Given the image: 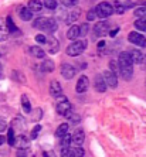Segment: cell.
Instances as JSON below:
<instances>
[{
	"mask_svg": "<svg viewBox=\"0 0 146 157\" xmlns=\"http://www.w3.org/2000/svg\"><path fill=\"white\" fill-rule=\"evenodd\" d=\"M30 52H31V55H33V57H36V58H44V57H45L44 50H43V48H40L38 45H34V47L30 48Z\"/></svg>",
	"mask_w": 146,
	"mask_h": 157,
	"instance_id": "19",
	"label": "cell"
},
{
	"mask_svg": "<svg viewBox=\"0 0 146 157\" xmlns=\"http://www.w3.org/2000/svg\"><path fill=\"white\" fill-rule=\"evenodd\" d=\"M129 55H131V58H132V62H136V64H140L143 59V54L139 51V50H136V48L131 50V51H129Z\"/></svg>",
	"mask_w": 146,
	"mask_h": 157,
	"instance_id": "18",
	"label": "cell"
},
{
	"mask_svg": "<svg viewBox=\"0 0 146 157\" xmlns=\"http://www.w3.org/2000/svg\"><path fill=\"white\" fill-rule=\"evenodd\" d=\"M73 153H74V157H84V149L81 146H74L73 147Z\"/></svg>",
	"mask_w": 146,
	"mask_h": 157,
	"instance_id": "32",
	"label": "cell"
},
{
	"mask_svg": "<svg viewBox=\"0 0 146 157\" xmlns=\"http://www.w3.org/2000/svg\"><path fill=\"white\" fill-rule=\"evenodd\" d=\"M60 2L62 3V6H67V7H73L77 3V0H60Z\"/></svg>",
	"mask_w": 146,
	"mask_h": 157,
	"instance_id": "38",
	"label": "cell"
},
{
	"mask_svg": "<svg viewBox=\"0 0 146 157\" xmlns=\"http://www.w3.org/2000/svg\"><path fill=\"white\" fill-rule=\"evenodd\" d=\"M80 16H81V10L80 9H73L71 11H68L67 13V24H71V23H74V21H77L78 18H80Z\"/></svg>",
	"mask_w": 146,
	"mask_h": 157,
	"instance_id": "16",
	"label": "cell"
},
{
	"mask_svg": "<svg viewBox=\"0 0 146 157\" xmlns=\"http://www.w3.org/2000/svg\"><path fill=\"white\" fill-rule=\"evenodd\" d=\"M129 43H132L133 45H139V47H146V37L143 34L138 33V31H132L128 34Z\"/></svg>",
	"mask_w": 146,
	"mask_h": 157,
	"instance_id": "4",
	"label": "cell"
},
{
	"mask_svg": "<svg viewBox=\"0 0 146 157\" xmlns=\"http://www.w3.org/2000/svg\"><path fill=\"white\" fill-rule=\"evenodd\" d=\"M118 64H119V68H132L133 62H132V58H131V55H129V52H120Z\"/></svg>",
	"mask_w": 146,
	"mask_h": 157,
	"instance_id": "8",
	"label": "cell"
},
{
	"mask_svg": "<svg viewBox=\"0 0 146 157\" xmlns=\"http://www.w3.org/2000/svg\"><path fill=\"white\" fill-rule=\"evenodd\" d=\"M75 91H77L78 94H84V92L88 91V77H85V75H81L80 79L77 81Z\"/></svg>",
	"mask_w": 146,
	"mask_h": 157,
	"instance_id": "12",
	"label": "cell"
},
{
	"mask_svg": "<svg viewBox=\"0 0 146 157\" xmlns=\"http://www.w3.org/2000/svg\"><path fill=\"white\" fill-rule=\"evenodd\" d=\"M17 157H27L26 150H24V149H18L17 150Z\"/></svg>",
	"mask_w": 146,
	"mask_h": 157,
	"instance_id": "42",
	"label": "cell"
},
{
	"mask_svg": "<svg viewBox=\"0 0 146 157\" xmlns=\"http://www.w3.org/2000/svg\"><path fill=\"white\" fill-rule=\"evenodd\" d=\"M81 37V31H80V26H73L71 29L68 30V33H67V38L71 41H75L78 40Z\"/></svg>",
	"mask_w": 146,
	"mask_h": 157,
	"instance_id": "14",
	"label": "cell"
},
{
	"mask_svg": "<svg viewBox=\"0 0 146 157\" xmlns=\"http://www.w3.org/2000/svg\"><path fill=\"white\" fill-rule=\"evenodd\" d=\"M0 75H2V65H0Z\"/></svg>",
	"mask_w": 146,
	"mask_h": 157,
	"instance_id": "47",
	"label": "cell"
},
{
	"mask_svg": "<svg viewBox=\"0 0 146 157\" xmlns=\"http://www.w3.org/2000/svg\"><path fill=\"white\" fill-rule=\"evenodd\" d=\"M88 30H89V26H88V23H84V24H81V26H80L81 36H87V34H88Z\"/></svg>",
	"mask_w": 146,
	"mask_h": 157,
	"instance_id": "37",
	"label": "cell"
},
{
	"mask_svg": "<svg viewBox=\"0 0 146 157\" xmlns=\"http://www.w3.org/2000/svg\"><path fill=\"white\" fill-rule=\"evenodd\" d=\"M119 75L125 81H129L133 75V68H119Z\"/></svg>",
	"mask_w": 146,
	"mask_h": 157,
	"instance_id": "22",
	"label": "cell"
},
{
	"mask_svg": "<svg viewBox=\"0 0 146 157\" xmlns=\"http://www.w3.org/2000/svg\"><path fill=\"white\" fill-rule=\"evenodd\" d=\"M55 109H57L58 115H61V116H65L69 110L73 109V106H71V103L68 102V99H67V98H61L58 102H57Z\"/></svg>",
	"mask_w": 146,
	"mask_h": 157,
	"instance_id": "5",
	"label": "cell"
},
{
	"mask_svg": "<svg viewBox=\"0 0 146 157\" xmlns=\"http://www.w3.org/2000/svg\"><path fill=\"white\" fill-rule=\"evenodd\" d=\"M135 26H136L138 30L146 33V18H138V20L135 21Z\"/></svg>",
	"mask_w": 146,
	"mask_h": 157,
	"instance_id": "27",
	"label": "cell"
},
{
	"mask_svg": "<svg viewBox=\"0 0 146 157\" xmlns=\"http://www.w3.org/2000/svg\"><path fill=\"white\" fill-rule=\"evenodd\" d=\"M102 77H104V81H105L106 86H109V88L118 86V77H116V74H113L112 71H105V72L102 74Z\"/></svg>",
	"mask_w": 146,
	"mask_h": 157,
	"instance_id": "7",
	"label": "cell"
},
{
	"mask_svg": "<svg viewBox=\"0 0 146 157\" xmlns=\"http://www.w3.org/2000/svg\"><path fill=\"white\" fill-rule=\"evenodd\" d=\"M109 71H112L113 74H119V64L116 61H111L109 62Z\"/></svg>",
	"mask_w": 146,
	"mask_h": 157,
	"instance_id": "35",
	"label": "cell"
},
{
	"mask_svg": "<svg viewBox=\"0 0 146 157\" xmlns=\"http://www.w3.org/2000/svg\"><path fill=\"white\" fill-rule=\"evenodd\" d=\"M43 156L44 157H55V154H54V151H44Z\"/></svg>",
	"mask_w": 146,
	"mask_h": 157,
	"instance_id": "43",
	"label": "cell"
},
{
	"mask_svg": "<svg viewBox=\"0 0 146 157\" xmlns=\"http://www.w3.org/2000/svg\"><path fill=\"white\" fill-rule=\"evenodd\" d=\"M9 37V30L6 27V23L0 20V41H4Z\"/></svg>",
	"mask_w": 146,
	"mask_h": 157,
	"instance_id": "24",
	"label": "cell"
},
{
	"mask_svg": "<svg viewBox=\"0 0 146 157\" xmlns=\"http://www.w3.org/2000/svg\"><path fill=\"white\" fill-rule=\"evenodd\" d=\"M18 16H20V18L22 20H24V21H30L31 18H33V11L30 10L29 7H20L18 9Z\"/></svg>",
	"mask_w": 146,
	"mask_h": 157,
	"instance_id": "15",
	"label": "cell"
},
{
	"mask_svg": "<svg viewBox=\"0 0 146 157\" xmlns=\"http://www.w3.org/2000/svg\"><path fill=\"white\" fill-rule=\"evenodd\" d=\"M60 71H61V75L65 79H73L74 75H75V68L73 65H69V64H62Z\"/></svg>",
	"mask_w": 146,
	"mask_h": 157,
	"instance_id": "10",
	"label": "cell"
},
{
	"mask_svg": "<svg viewBox=\"0 0 146 157\" xmlns=\"http://www.w3.org/2000/svg\"><path fill=\"white\" fill-rule=\"evenodd\" d=\"M41 71L43 72H53L54 71V62L51 59H44L41 64Z\"/></svg>",
	"mask_w": 146,
	"mask_h": 157,
	"instance_id": "21",
	"label": "cell"
},
{
	"mask_svg": "<svg viewBox=\"0 0 146 157\" xmlns=\"http://www.w3.org/2000/svg\"><path fill=\"white\" fill-rule=\"evenodd\" d=\"M87 48V41L84 40H75L67 47V54L69 57H77V55L82 54Z\"/></svg>",
	"mask_w": 146,
	"mask_h": 157,
	"instance_id": "2",
	"label": "cell"
},
{
	"mask_svg": "<svg viewBox=\"0 0 146 157\" xmlns=\"http://www.w3.org/2000/svg\"><path fill=\"white\" fill-rule=\"evenodd\" d=\"M36 41L38 44H45V41H47V37L44 36V34H38V36H36Z\"/></svg>",
	"mask_w": 146,
	"mask_h": 157,
	"instance_id": "39",
	"label": "cell"
},
{
	"mask_svg": "<svg viewBox=\"0 0 146 157\" xmlns=\"http://www.w3.org/2000/svg\"><path fill=\"white\" fill-rule=\"evenodd\" d=\"M95 13H97V17L106 18L113 13V6L109 3H106V2H102V3H99L98 6L95 7Z\"/></svg>",
	"mask_w": 146,
	"mask_h": 157,
	"instance_id": "3",
	"label": "cell"
},
{
	"mask_svg": "<svg viewBox=\"0 0 146 157\" xmlns=\"http://www.w3.org/2000/svg\"><path fill=\"white\" fill-rule=\"evenodd\" d=\"M43 6H45L50 10H55L57 9V0H43Z\"/></svg>",
	"mask_w": 146,
	"mask_h": 157,
	"instance_id": "30",
	"label": "cell"
},
{
	"mask_svg": "<svg viewBox=\"0 0 146 157\" xmlns=\"http://www.w3.org/2000/svg\"><path fill=\"white\" fill-rule=\"evenodd\" d=\"M109 29H111V24L108 21H99V23L95 24L94 31L98 37H104V36H106V34L109 33Z\"/></svg>",
	"mask_w": 146,
	"mask_h": 157,
	"instance_id": "6",
	"label": "cell"
},
{
	"mask_svg": "<svg viewBox=\"0 0 146 157\" xmlns=\"http://www.w3.org/2000/svg\"><path fill=\"white\" fill-rule=\"evenodd\" d=\"M68 128H69L68 123H61L58 128H57V130H55V136H57V137H62L64 135L68 133Z\"/></svg>",
	"mask_w": 146,
	"mask_h": 157,
	"instance_id": "23",
	"label": "cell"
},
{
	"mask_svg": "<svg viewBox=\"0 0 146 157\" xmlns=\"http://www.w3.org/2000/svg\"><path fill=\"white\" fill-rule=\"evenodd\" d=\"M60 139H61V143H60L61 147H69V144H71V135L67 133V135H64L62 137H60Z\"/></svg>",
	"mask_w": 146,
	"mask_h": 157,
	"instance_id": "28",
	"label": "cell"
},
{
	"mask_svg": "<svg viewBox=\"0 0 146 157\" xmlns=\"http://www.w3.org/2000/svg\"><path fill=\"white\" fill-rule=\"evenodd\" d=\"M7 129V122H6V119H3V117H0V132H3Z\"/></svg>",
	"mask_w": 146,
	"mask_h": 157,
	"instance_id": "41",
	"label": "cell"
},
{
	"mask_svg": "<svg viewBox=\"0 0 146 157\" xmlns=\"http://www.w3.org/2000/svg\"><path fill=\"white\" fill-rule=\"evenodd\" d=\"M143 65V68H146V55H143V59H142V62H140Z\"/></svg>",
	"mask_w": 146,
	"mask_h": 157,
	"instance_id": "45",
	"label": "cell"
},
{
	"mask_svg": "<svg viewBox=\"0 0 146 157\" xmlns=\"http://www.w3.org/2000/svg\"><path fill=\"white\" fill-rule=\"evenodd\" d=\"M29 9L33 11V13H37V11H40L41 9H43V3H41L40 0H30Z\"/></svg>",
	"mask_w": 146,
	"mask_h": 157,
	"instance_id": "20",
	"label": "cell"
},
{
	"mask_svg": "<svg viewBox=\"0 0 146 157\" xmlns=\"http://www.w3.org/2000/svg\"><path fill=\"white\" fill-rule=\"evenodd\" d=\"M125 10H126V7L124 6V3H119V2H116V3L113 4V11H116L118 14H124Z\"/></svg>",
	"mask_w": 146,
	"mask_h": 157,
	"instance_id": "31",
	"label": "cell"
},
{
	"mask_svg": "<svg viewBox=\"0 0 146 157\" xmlns=\"http://www.w3.org/2000/svg\"><path fill=\"white\" fill-rule=\"evenodd\" d=\"M7 142H9V144H10V146H14V144H16V136H14V129H13V128L9 129Z\"/></svg>",
	"mask_w": 146,
	"mask_h": 157,
	"instance_id": "29",
	"label": "cell"
},
{
	"mask_svg": "<svg viewBox=\"0 0 146 157\" xmlns=\"http://www.w3.org/2000/svg\"><path fill=\"white\" fill-rule=\"evenodd\" d=\"M50 94L54 98H61L62 96V88L58 81H51V84H50Z\"/></svg>",
	"mask_w": 146,
	"mask_h": 157,
	"instance_id": "11",
	"label": "cell"
},
{
	"mask_svg": "<svg viewBox=\"0 0 146 157\" xmlns=\"http://www.w3.org/2000/svg\"><path fill=\"white\" fill-rule=\"evenodd\" d=\"M22 106H23V109H24L26 113H30V112H31V103H30L29 98H27L26 95L22 96Z\"/></svg>",
	"mask_w": 146,
	"mask_h": 157,
	"instance_id": "26",
	"label": "cell"
},
{
	"mask_svg": "<svg viewBox=\"0 0 146 157\" xmlns=\"http://www.w3.org/2000/svg\"><path fill=\"white\" fill-rule=\"evenodd\" d=\"M85 140V135H84V130L82 129H77V130L73 133L71 136V143L74 146H81Z\"/></svg>",
	"mask_w": 146,
	"mask_h": 157,
	"instance_id": "9",
	"label": "cell"
},
{
	"mask_svg": "<svg viewBox=\"0 0 146 157\" xmlns=\"http://www.w3.org/2000/svg\"><path fill=\"white\" fill-rule=\"evenodd\" d=\"M61 157H74L73 149H69V147H62V150H61Z\"/></svg>",
	"mask_w": 146,
	"mask_h": 157,
	"instance_id": "34",
	"label": "cell"
},
{
	"mask_svg": "<svg viewBox=\"0 0 146 157\" xmlns=\"http://www.w3.org/2000/svg\"><path fill=\"white\" fill-rule=\"evenodd\" d=\"M135 16L138 18H146V7H139L135 10Z\"/></svg>",
	"mask_w": 146,
	"mask_h": 157,
	"instance_id": "33",
	"label": "cell"
},
{
	"mask_svg": "<svg viewBox=\"0 0 146 157\" xmlns=\"http://www.w3.org/2000/svg\"><path fill=\"white\" fill-rule=\"evenodd\" d=\"M6 27H7V30H9V34H16V33H18V29L14 26V23H13V20H11L10 16L6 18Z\"/></svg>",
	"mask_w": 146,
	"mask_h": 157,
	"instance_id": "25",
	"label": "cell"
},
{
	"mask_svg": "<svg viewBox=\"0 0 146 157\" xmlns=\"http://www.w3.org/2000/svg\"><path fill=\"white\" fill-rule=\"evenodd\" d=\"M94 86H95V91H97V92H105L106 91V88H108V86H106L102 75H95V78H94Z\"/></svg>",
	"mask_w": 146,
	"mask_h": 157,
	"instance_id": "13",
	"label": "cell"
},
{
	"mask_svg": "<svg viewBox=\"0 0 146 157\" xmlns=\"http://www.w3.org/2000/svg\"><path fill=\"white\" fill-rule=\"evenodd\" d=\"M33 27H34V29H37V30H41V31H44V33L51 34V33H54V31H57L58 24H57V21H55L54 18L38 17V18H36V20H34Z\"/></svg>",
	"mask_w": 146,
	"mask_h": 157,
	"instance_id": "1",
	"label": "cell"
},
{
	"mask_svg": "<svg viewBox=\"0 0 146 157\" xmlns=\"http://www.w3.org/2000/svg\"><path fill=\"white\" fill-rule=\"evenodd\" d=\"M40 130H41V126L40 124H37V126H34V129L31 130V139H37V136H38V133H40Z\"/></svg>",
	"mask_w": 146,
	"mask_h": 157,
	"instance_id": "36",
	"label": "cell"
},
{
	"mask_svg": "<svg viewBox=\"0 0 146 157\" xmlns=\"http://www.w3.org/2000/svg\"><path fill=\"white\" fill-rule=\"evenodd\" d=\"M87 18L89 20V21H92V20H95V18H97V13H95V9H92V10L88 11Z\"/></svg>",
	"mask_w": 146,
	"mask_h": 157,
	"instance_id": "40",
	"label": "cell"
},
{
	"mask_svg": "<svg viewBox=\"0 0 146 157\" xmlns=\"http://www.w3.org/2000/svg\"><path fill=\"white\" fill-rule=\"evenodd\" d=\"M45 44L50 47V50H48V51L51 52V54H54V52L58 51L60 44H58V40H57V38H54V37H48L47 41H45Z\"/></svg>",
	"mask_w": 146,
	"mask_h": 157,
	"instance_id": "17",
	"label": "cell"
},
{
	"mask_svg": "<svg viewBox=\"0 0 146 157\" xmlns=\"http://www.w3.org/2000/svg\"><path fill=\"white\" fill-rule=\"evenodd\" d=\"M4 140H6V139H4V136H0V146L4 143Z\"/></svg>",
	"mask_w": 146,
	"mask_h": 157,
	"instance_id": "46",
	"label": "cell"
},
{
	"mask_svg": "<svg viewBox=\"0 0 146 157\" xmlns=\"http://www.w3.org/2000/svg\"><path fill=\"white\" fill-rule=\"evenodd\" d=\"M116 33H118V29H115V30H112V31L109 33V36L111 37H115V36H116Z\"/></svg>",
	"mask_w": 146,
	"mask_h": 157,
	"instance_id": "44",
	"label": "cell"
}]
</instances>
